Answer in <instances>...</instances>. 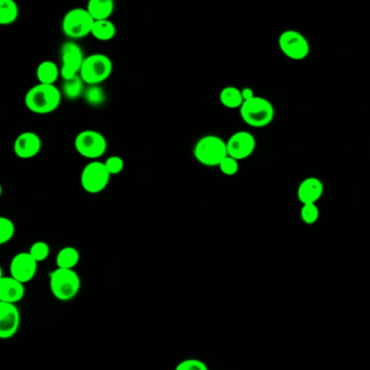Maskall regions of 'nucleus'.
<instances>
[{"mask_svg": "<svg viewBox=\"0 0 370 370\" xmlns=\"http://www.w3.org/2000/svg\"><path fill=\"white\" fill-rule=\"evenodd\" d=\"M116 27L112 22L109 20L104 21H96L92 29V35L98 41H107L116 36Z\"/></svg>", "mask_w": 370, "mask_h": 370, "instance_id": "obj_21", "label": "nucleus"}, {"mask_svg": "<svg viewBox=\"0 0 370 370\" xmlns=\"http://www.w3.org/2000/svg\"><path fill=\"white\" fill-rule=\"evenodd\" d=\"M25 284L13 277H0V302L17 304L25 298Z\"/></svg>", "mask_w": 370, "mask_h": 370, "instance_id": "obj_16", "label": "nucleus"}, {"mask_svg": "<svg viewBox=\"0 0 370 370\" xmlns=\"http://www.w3.org/2000/svg\"><path fill=\"white\" fill-rule=\"evenodd\" d=\"M37 269H39V263L34 260L29 252L18 253L10 264L11 277L25 285L36 276Z\"/></svg>", "mask_w": 370, "mask_h": 370, "instance_id": "obj_12", "label": "nucleus"}, {"mask_svg": "<svg viewBox=\"0 0 370 370\" xmlns=\"http://www.w3.org/2000/svg\"><path fill=\"white\" fill-rule=\"evenodd\" d=\"M60 102L61 92L55 85H36L25 95V106L34 114H51Z\"/></svg>", "mask_w": 370, "mask_h": 370, "instance_id": "obj_1", "label": "nucleus"}, {"mask_svg": "<svg viewBox=\"0 0 370 370\" xmlns=\"http://www.w3.org/2000/svg\"><path fill=\"white\" fill-rule=\"evenodd\" d=\"M112 61L107 55L96 53L85 58L80 76L86 84L96 86L108 80L112 73Z\"/></svg>", "mask_w": 370, "mask_h": 370, "instance_id": "obj_5", "label": "nucleus"}, {"mask_svg": "<svg viewBox=\"0 0 370 370\" xmlns=\"http://www.w3.org/2000/svg\"><path fill=\"white\" fill-rule=\"evenodd\" d=\"M80 252L77 249L73 247H65L59 251L55 263L58 268L74 269V267L80 262Z\"/></svg>", "mask_w": 370, "mask_h": 370, "instance_id": "obj_19", "label": "nucleus"}, {"mask_svg": "<svg viewBox=\"0 0 370 370\" xmlns=\"http://www.w3.org/2000/svg\"><path fill=\"white\" fill-rule=\"evenodd\" d=\"M193 153L196 159L203 165L219 166L221 161L228 156L227 142L214 135H210L197 142Z\"/></svg>", "mask_w": 370, "mask_h": 370, "instance_id": "obj_4", "label": "nucleus"}, {"mask_svg": "<svg viewBox=\"0 0 370 370\" xmlns=\"http://www.w3.org/2000/svg\"><path fill=\"white\" fill-rule=\"evenodd\" d=\"M94 23V19L90 17L87 9L75 8L69 11L63 18V33L69 39H84L88 34H92Z\"/></svg>", "mask_w": 370, "mask_h": 370, "instance_id": "obj_6", "label": "nucleus"}, {"mask_svg": "<svg viewBox=\"0 0 370 370\" xmlns=\"http://www.w3.org/2000/svg\"><path fill=\"white\" fill-rule=\"evenodd\" d=\"M104 165H106L107 170H108L110 175H118V174H120L123 171V168H124V161H123L122 158H120V156H110L104 162Z\"/></svg>", "mask_w": 370, "mask_h": 370, "instance_id": "obj_29", "label": "nucleus"}, {"mask_svg": "<svg viewBox=\"0 0 370 370\" xmlns=\"http://www.w3.org/2000/svg\"><path fill=\"white\" fill-rule=\"evenodd\" d=\"M29 253L37 263L43 262L48 259L49 254H50V248L46 242L37 241V242L32 245Z\"/></svg>", "mask_w": 370, "mask_h": 370, "instance_id": "obj_26", "label": "nucleus"}, {"mask_svg": "<svg viewBox=\"0 0 370 370\" xmlns=\"http://www.w3.org/2000/svg\"><path fill=\"white\" fill-rule=\"evenodd\" d=\"M106 138L96 130H83L75 138V149L87 159H98L107 151Z\"/></svg>", "mask_w": 370, "mask_h": 370, "instance_id": "obj_8", "label": "nucleus"}, {"mask_svg": "<svg viewBox=\"0 0 370 370\" xmlns=\"http://www.w3.org/2000/svg\"><path fill=\"white\" fill-rule=\"evenodd\" d=\"M85 99L92 106H99L104 101V94L102 89L98 86H90L85 92Z\"/></svg>", "mask_w": 370, "mask_h": 370, "instance_id": "obj_27", "label": "nucleus"}, {"mask_svg": "<svg viewBox=\"0 0 370 370\" xmlns=\"http://www.w3.org/2000/svg\"><path fill=\"white\" fill-rule=\"evenodd\" d=\"M241 95H242L243 101L251 100L255 97L254 92L250 87H245V88L241 89Z\"/></svg>", "mask_w": 370, "mask_h": 370, "instance_id": "obj_31", "label": "nucleus"}, {"mask_svg": "<svg viewBox=\"0 0 370 370\" xmlns=\"http://www.w3.org/2000/svg\"><path fill=\"white\" fill-rule=\"evenodd\" d=\"M19 17V8L13 0H1L0 3V25H11Z\"/></svg>", "mask_w": 370, "mask_h": 370, "instance_id": "obj_22", "label": "nucleus"}, {"mask_svg": "<svg viewBox=\"0 0 370 370\" xmlns=\"http://www.w3.org/2000/svg\"><path fill=\"white\" fill-rule=\"evenodd\" d=\"M21 315L15 304L0 302V338L10 339L19 330Z\"/></svg>", "mask_w": 370, "mask_h": 370, "instance_id": "obj_13", "label": "nucleus"}, {"mask_svg": "<svg viewBox=\"0 0 370 370\" xmlns=\"http://www.w3.org/2000/svg\"><path fill=\"white\" fill-rule=\"evenodd\" d=\"M255 148H256V140L254 136L245 130L235 132L227 142L228 156L238 161L248 159L254 152Z\"/></svg>", "mask_w": 370, "mask_h": 370, "instance_id": "obj_11", "label": "nucleus"}, {"mask_svg": "<svg viewBox=\"0 0 370 370\" xmlns=\"http://www.w3.org/2000/svg\"><path fill=\"white\" fill-rule=\"evenodd\" d=\"M51 294L62 302L73 300L81 289V279L74 269L57 268L50 275Z\"/></svg>", "mask_w": 370, "mask_h": 370, "instance_id": "obj_3", "label": "nucleus"}, {"mask_svg": "<svg viewBox=\"0 0 370 370\" xmlns=\"http://www.w3.org/2000/svg\"><path fill=\"white\" fill-rule=\"evenodd\" d=\"M240 116L243 122L251 128H265L274 120L275 109L270 101L263 97L255 96L251 100L243 102Z\"/></svg>", "mask_w": 370, "mask_h": 370, "instance_id": "obj_2", "label": "nucleus"}, {"mask_svg": "<svg viewBox=\"0 0 370 370\" xmlns=\"http://www.w3.org/2000/svg\"><path fill=\"white\" fill-rule=\"evenodd\" d=\"M83 86H84V81L80 75L73 77L71 80L63 81V95L70 100H75L82 95Z\"/></svg>", "mask_w": 370, "mask_h": 370, "instance_id": "obj_23", "label": "nucleus"}, {"mask_svg": "<svg viewBox=\"0 0 370 370\" xmlns=\"http://www.w3.org/2000/svg\"><path fill=\"white\" fill-rule=\"evenodd\" d=\"M278 46L287 58L291 60H304L310 55V47L308 39L300 32L294 29L280 34Z\"/></svg>", "mask_w": 370, "mask_h": 370, "instance_id": "obj_7", "label": "nucleus"}, {"mask_svg": "<svg viewBox=\"0 0 370 370\" xmlns=\"http://www.w3.org/2000/svg\"><path fill=\"white\" fill-rule=\"evenodd\" d=\"M320 212L317 205H303L301 207V219L306 225H314L320 219Z\"/></svg>", "mask_w": 370, "mask_h": 370, "instance_id": "obj_24", "label": "nucleus"}, {"mask_svg": "<svg viewBox=\"0 0 370 370\" xmlns=\"http://www.w3.org/2000/svg\"><path fill=\"white\" fill-rule=\"evenodd\" d=\"M87 11L94 21H104L111 17L114 11L112 0H90L87 5Z\"/></svg>", "mask_w": 370, "mask_h": 370, "instance_id": "obj_17", "label": "nucleus"}, {"mask_svg": "<svg viewBox=\"0 0 370 370\" xmlns=\"http://www.w3.org/2000/svg\"><path fill=\"white\" fill-rule=\"evenodd\" d=\"M15 224L7 217L0 219V245H6L9 242L15 235Z\"/></svg>", "mask_w": 370, "mask_h": 370, "instance_id": "obj_25", "label": "nucleus"}, {"mask_svg": "<svg viewBox=\"0 0 370 370\" xmlns=\"http://www.w3.org/2000/svg\"><path fill=\"white\" fill-rule=\"evenodd\" d=\"M219 170L221 173L226 176H233L238 173L239 171V161L233 159L231 156H226L225 159L219 164Z\"/></svg>", "mask_w": 370, "mask_h": 370, "instance_id": "obj_28", "label": "nucleus"}, {"mask_svg": "<svg viewBox=\"0 0 370 370\" xmlns=\"http://www.w3.org/2000/svg\"><path fill=\"white\" fill-rule=\"evenodd\" d=\"M85 58L81 47L74 41H67L61 47V76L63 81L71 80L80 75Z\"/></svg>", "mask_w": 370, "mask_h": 370, "instance_id": "obj_10", "label": "nucleus"}, {"mask_svg": "<svg viewBox=\"0 0 370 370\" xmlns=\"http://www.w3.org/2000/svg\"><path fill=\"white\" fill-rule=\"evenodd\" d=\"M324 193V184L320 178L308 177L301 181L298 188V199L303 205H316Z\"/></svg>", "mask_w": 370, "mask_h": 370, "instance_id": "obj_15", "label": "nucleus"}, {"mask_svg": "<svg viewBox=\"0 0 370 370\" xmlns=\"http://www.w3.org/2000/svg\"><path fill=\"white\" fill-rule=\"evenodd\" d=\"M61 71L53 61H43L37 67L36 75L39 84L55 85Z\"/></svg>", "mask_w": 370, "mask_h": 370, "instance_id": "obj_18", "label": "nucleus"}, {"mask_svg": "<svg viewBox=\"0 0 370 370\" xmlns=\"http://www.w3.org/2000/svg\"><path fill=\"white\" fill-rule=\"evenodd\" d=\"M41 138L35 132H27L18 136L15 142V156L20 159H32L41 151Z\"/></svg>", "mask_w": 370, "mask_h": 370, "instance_id": "obj_14", "label": "nucleus"}, {"mask_svg": "<svg viewBox=\"0 0 370 370\" xmlns=\"http://www.w3.org/2000/svg\"><path fill=\"white\" fill-rule=\"evenodd\" d=\"M110 173L102 162L92 161L85 166L81 176V183L88 193H99L106 189L110 181Z\"/></svg>", "mask_w": 370, "mask_h": 370, "instance_id": "obj_9", "label": "nucleus"}, {"mask_svg": "<svg viewBox=\"0 0 370 370\" xmlns=\"http://www.w3.org/2000/svg\"><path fill=\"white\" fill-rule=\"evenodd\" d=\"M219 100L224 107L228 109H240L245 102L241 89L233 86L225 87L219 94Z\"/></svg>", "mask_w": 370, "mask_h": 370, "instance_id": "obj_20", "label": "nucleus"}, {"mask_svg": "<svg viewBox=\"0 0 370 370\" xmlns=\"http://www.w3.org/2000/svg\"><path fill=\"white\" fill-rule=\"evenodd\" d=\"M175 370H209V368L200 359H185L178 364Z\"/></svg>", "mask_w": 370, "mask_h": 370, "instance_id": "obj_30", "label": "nucleus"}]
</instances>
